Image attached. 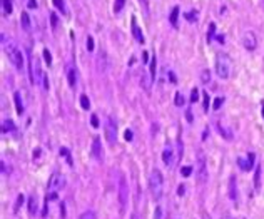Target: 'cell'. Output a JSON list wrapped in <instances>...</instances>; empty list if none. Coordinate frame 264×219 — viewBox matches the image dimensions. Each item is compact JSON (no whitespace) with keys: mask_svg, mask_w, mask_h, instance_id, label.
<instances>
[{"mask_svg":"<svg viewBox=\"0 0 264 219\" xmlns=\"http://www.w3.org/2000/svg\"><path fill=\"white\" fill-rule=\"evenodd\" d=\"M141 85H144V89H146L147 92L151 90V80L147 79V75H146V74H142V75H141Z\"/></svg>","mask_w":264,"mask_h":219,"instance_id":"cell-27","label":"cell"},{"mask_svg":"<svg viewBox=\"0 0 264 219\" xmlns=\"http://www.w3.org/2000/svg\"><path fill=\"white\" fill-rule=\"evenodd\" d=\"M226 219H231V217H226Z\"/></svg>","mask_w":264,"mask_h":219,"instance_id":"cell-56","label":"cell"},{"mask_svg":"<svg viewBox=\"0 0 264 219\" xmlns=\"http://www.w3.org/2000/svg\"><path fill=\"white\" fill-rule=\"evenodd\" d=\"M216 40H217L219 44H224V42H226V40H224V35H217V37H216Z\"/></svg>","mask_w":264,"mask_h":219,"instance_id":"cell-51","label":"cell"},{"mask_svg":"<svg viewBox=\"0 0 264 219\" xmlns=\"http://www.w3.org/2000/svg\"><path fill=\"white\" fill-rule=\"evenodd\" d=\"M262 117H264V104H262Z\"/></svg>","mask_w":264,"mask_h":219,"instance_id":"cell-55","label":"cell"},{"mask_svg":"<svg viewBox=\"0 0 264 219\" xmlns=\"http://www.w3.org/2000/svg\"><path fill=\"white\" fill-rule=\"evenodd\" d=\"M242 45L247 49V50H254L256 47H258V40H256V35L254 32H244V35H242Z\"/></svg>","mask_w":264,"mask_h":219,"instance_id":"cell-9","label":"cell"},{"mask_svg":"<svg viewBox=\"0 0 264 219\" xmlns=\"http://www.w3.org/2000/svg\"><path fill=\"white\" fill-rule=\"evenodd\" d=\"M237 164H239V167H241V169H244V171H249V169L254 166V154L251 152V154L247 156V161H244V159L239 157V159H237Z\"/></svg>","mask_w":264,"mask_h":219,"instance_id":"cell-12","label":"cell"},{"mask_svg":"<svg viewBox=\"0 0 264 219\" xmlns=\"http://www.w3.org/2000/svg\"><path fill=\"white\" fill-rule=\"evenodd\" d=\"M130 219H137V217H135V214H132V216H130Z\"/></svg>","mask_w":264,"mask_h":219,"instance_id":"cell-54","label":"cell"},{"mask_svg":"<svg viewBox=\"0 0 264 219\" xmlns=\"http://www.w3.org/2000/svg\"><path fill=\"white\" fill-rule=\"evenodd\" d=\"M162 184H164V179H162L160 171L154 169L149 176V187H151L152 197H154L155 201H159L160 197H162Z\"/></svg>","mask_w":264,"mask_h":219,"instance_id":"cell-1","label":"cell"},{"mask_svg":"<svg viewBox=\"0 0 264 219\" xmlns=\"http://www.w3.org/2000/svg\"><path fill=\"white\" fill-rule=\"evenodd\" d=\"M132 34H134L135 40H137L139 44H144V42H146V40H144L142 32H141V28H139V25H137V22H135V19H134V17H132Z\"/></svg>","mask_w":264,"mask_h":219,"instance_id":"cell-14","label":"cell"},{"mask_svg":"<svg viewBox=\"0 0 264 219\" xmlns=\"http://www.w3.org/2000/svg\"><path fill=\"white\" fill-rule=\"evenodd\" d=\"M87 49H89V52L94 50V39L92 37H87Z\"/></svg>","mask_w":264,"mask_h":219,"instance_id":"cell-43","label":"cell"},{"mask_svg":"<svg viewBox=\"0 0 264 219\" xmlns=\"http://www.w3.org/2000/svg\"><path fill=\"white\" fill-rule=\"evenodd\" d=\"M229 197L234 204H237V184H236V176L229 177Z\"/></svg>","mask_w":264,"mask_h":219,"instance_id":"cell-10","label":"cell"},{"mask_svg":"<svg viewBox=\"0 0 264 219\" xmlns=\"http://www.w3.org/2000/svg\"><path fill=\"white\" fill-rule=\"evenodd\" d=\"M216 72L217 75L221 77L222 80L229 79V74H231V60L226 54H219L216 59Z\"/></svg>","mask_w":264,"mask_h":219,"instance_id":"cell-3","label":"cell"},{"mask_svg":"<svg viewBox=\"0 0 264 219\" xmlns=\"http://www.w3.org/2000/svg\"><path fill=\"white\" fill-rule=\"evenodd\" d=\"M254 186H256V189H259L261 187V167H256V174H254Z\"/></svg>","mask_w":264,"mask_h":219,"instance_id":"cell-24","label":"cell"},{"mask_svg":"<svg viewBox=\"0 0 264 219\" xmlns=\"http://www.w3.org/2000/svg\"><path fill=\"white\" fill-rule=\"evenodd\" d=\"M53 5H55L57 9H59V10H60L64 15H69V14H67V9H65V3H64V0H53Z\"/></svg>","mask_w":264,"mask_h":219,"instance_id":"cell-25","label":"cell"},{"mask_svg":"<svg viewBox=\"0 0 264 219\" xmlns=\"http://www.w3.org/2000/svg\"><path fill=\"white\" fill-rule=\"evenodd\" d=\"M124 134H126V135H124V137H126V140H132V132H130V131H126Z\"/></svg>","mask_w":264,"mask_h":219,"instance_id":"cell-49","label":"cell"},{"mask_svg":"<svg viewBox=\"0 0 264 219\" xmlns=\"http://www.w3.org/2000/svg\"><path fill=\"white\" fill-rule=\"evenodd\" d=\"M50 25H52L53 30H55L57 25H59V19H57V15H55V14H50Z\"/></svg>","mask_w":264,"mask_h":219,"instance_id":"cell-35","label":"cell"},{"mask_svg":"<svg viewBox=\"0 0 264 219\" xmlns=\"http://www.w3.org/2000/svg\"><path fill=\"white\" fill-rule=\"evenodd\" d=\"M155 65H157V60H155V57H152V60H151V79H155Z\"/></svg>","mask_w":264,"mask_h":219,"instance_id":"cell-32","label":"cell"},{"mask_svg":"<svg viewBox=\"0 0 264 219\" xmlns=\"http://www.w3.org/2000/svg\"><path fill=\"white\" fill-rule=\"evenodd\" d=\"M7 54H9L10 62L15 65V69L22 70L23 69V55H22V52H20L19 49H15V47H9L7 49Z\"/></svg>","mask_w":264,"mask_h":219,"instance_id":"cell-6","label":"cell"},{"mask_svg":"<svg viewBox=\"0 0 264 219\" xmlns=\"http://www.w3.org/2000/svg\"><path fill=\"white\" fill-rule=\"evenodd\" d=\"M197 179L199 182H206L207 181V169H206V157L202 152L197 154Z\"/></svg>","mask_w":264,"mask_h":219,"instance_id":"cell-8","label":"cell"},{"mask_svg":"<svg viewBox=\"0 0 264 219\" xmlns=\"http://www.w3.org/2000/svg\"><path fill=\"white\" fill-rule=\"evenodd\" d=\"M204 112H209V94L204 92Z\"/></svg>","mask_w":264,"mask_h":219,"instance_id":"cell-40","label":"cell"},{"mask_svg":"<svg viewBox=\"0 0 264 219\" xmlns=\"http://www.w3.org/2000/svg\"><path fill=\"white\" fill-rule=\"evenodd\" d=\"M169 79H171L172 84H177V79H176V74L174 72H169Z\"/></svg>","mask_w":264,"mask_h":219,"instance_id":"cell-48","label":"cell"},{"mask_svg":"<svg viewBox=\"0 0 264 219\" xmlns=\"http://www.w3.org/2000/svg\"><path fill=\"white\" fill-rule=\"evenodd\" d=\"M22 202H23V196H22V194H19V196H17V202H15V208H14L15 213L19 211V208H20V204H22Z\"/></svg>","mask_w":264,"mask_h":219,"instance_id":"cell-41","label":"cell"},{"mask_svg":"<svg viewBox=\"0 0 264 219\" xmlns=\"http://www.w3.org/2000/svg\"><path fill=\"white\" fill-rule=\"evenodd\" d=\"M176 105H179V107L184 105V97L181 92H176Z\"/></svg>","mask_w":264,"mask_h":219,"instance_id":"cell-34","label":"cell"},{"mask_svg":"<svg viewBox=\"0 0 264 219\" xmlns=\"http://www.w3.org/2000/svg\"><path fill=\"white\" fill-rule=\"evenodd\" d=\"M67 80H69V85H70V87H75V85H77V72H75V69H74V67L69 69Z\"/></svg>","mask_w":264,"mask_h":219,"instance_id":"cell-16","label":"cell"},{"mask_svg":"<svg viewBox=\"0 0 264 219\" xmlns=\"http://www.w3.org/2000/svg\"><path fill=\"white\" fill-rule=\"evenodd\" d=\"M160 214H162V209H160V208H155V213H154V219H160Z\"/></svg>","mask_w":264,"mask_h":219,"instance_id":"cell-46","label":"cell"},{"mask_svg":"<svg viewBox=\"0 0 264 219\" xmlns=\"http://www.w3.org/2000/svg\"><path fill=\"white\" fill-rule=\"evenodd\" d=\"M90 124H92V127H99V117L96 114H92V117H90Z\"/></svg>","mask_w":264,"mask_h":219,"instance_id":"cell-42","label":"cell"},{"mask_svg":"<svg viewBox=\"0 0 264 219\" xmlns=\"http://www.w3.org/2000/svg\"><path fill=\"white\" fill-rule=\"evenodd\" d=\"M2 5H3V15H10L12 14V3H10V0H2Z\"/></svg>","mask_w":264,"mask_h":219,"instance_id":"cell-26","label":"cell"},{"mask_svg":"<svg viewBox=\"0 0 264 219\" xmlns=\"http://www.w3.org/2000/svg\"><path fill=\"white\" fill-rule=\"evenodd\" d=\"M44 59L49 65L52 64V55H50V52H49V49H44Z\"/></svg>","mask_w":264,"mask_h":219,"instance_id":"cell-38","label":"cell"},{"mask_svg":"<svg viewBox=\"0 0 264 219\" xmlns=\"http://www.w3.org/2000/svg\"><path fill=\"white\" fill-rule=\"evenodd\" d=\"M27 7H28V9H35V7H37V0H28Z\"/></svg>","mask_w":264,"mask_h":219,"instance_id":"cell-45","label":"cell"},{"mask_svg":"<svg viewBox=\"0 0 264 219\" xmlns=\"http://www.w3.org/2000/svg\"><path fill=\"white\" fill-rule=\"evenodd\" d=\"M60 156H64V157H65V161H67V164H69V166H74L72 156H70V152H69V149H67V147H62V149H60Z\"/></svg>","mask_w":264,"mask_h":219,"instance_id":"cell-21","label":"cell"},{"mask_svg":"<svg viewBox=\"0 0 264 219\" xmlns=\"http://www.w3.org/2000/svg\"><path fill=\"white\" fill-rule=\"evenodd\" d=\"M79 219H97V216H96V213H94V211H85V213L80 214Z\"/></svg>","mask_w":264,"mask_h":219,"instance_id":"cell-29","label":"cell"},{"mask_svg":"<svg viewBox=\"0 0 264 219\" xmlns=\"http://www.w3.org/2000/svg\"><path fill=\"white\" fill-rule=\"evenodd\" d=\"M80 105H82V109H85V110H87L89 107H90V101H89L87 96H82V97H80Z\"/></svg>","mask_w":264,"mask_h":219,"instance_id":"cell-31","label":"cell"},{"mask_svg":"<svg viewBox=\"0 0 264 219\" xmlns=\"http://www.w3.org/2000/svg\"><path fill=\"white\" fill-rule=\"evenodd\" d=\"M162 161L167 167H174L176 157H174V152H172V147H167V149L162 152Z\"/></svg>","mask_w":264,"mask_h":219,"instance_id":"cell-11","label":"cell"},{"mask_svg":"<svg viewBox=\"0 0 264 219\" xmlns=\"http://www.w3.org/2000/svg\"><path fill=\"white\" fill-rule=\"evenodd\" d=\"M222 102H224V99H222V97H217L216 99V101H214V105H212V109H221V105H222Z\"/></svg>","mask_w":264,"mask_h":219,"instance_id":"cell-39","label":"cell"},{"mask_svg":"<svg viewBox=\"0 0 264 219\" xmlns=\"http://www.w3.org/2000/svg\"><path fill=\"white\" fill-rule=\"evenodd\" d=\"M20 25H22V28L25 32H28L30 30V17H28V14L27 12H22V15H20Z\"/></svg>","mask_w":264,"mask_h":219,"instance_id":"cell-15","label":"cell"},{"mask_svg":"<svg viewBox=\"0 0 264 219\" xmlns=\"http://www.w3.org/2000/svg\"><path fill=\"white\" fill-rule=\"evenodd\" d=\"M191 172H192V167L191 166H184L182 169H181V174H182L184 177H189V176H191Z\"/></svg>","mask_w":264,"mask_h":219,"instance_id":"cell-36","label":"cell"},{"mask_svg":"<svg viewBox=\"0 0 264 219\" xmlns=\"http://www.w3.org/2000/svg\"><path fill=\"white\" fill-rule=\"evenodd\" d=\"M177 19H179V7H174L171 10V15H169V22L172 27H177Z\"/></svg>","mask_w":264,"mask_h":219,"instance_id":"cell-19","label":"cell"},{"mask_svg":"<svg viewBox=\"0 0 264 219\" xmlns=\"http://www.w3.org/2000/svg\"><path fill=\"white\" fill-rule=\"evenodd\" d=\"M217 129H219L221 135H222L224 139H228V140H231V139H232V134H231V131H228L226 127H222V124H217Z\"/></svg>","mask_w":264,"mask_h":219,"instance_id":"cell-22","label":"cell"},{"mask_svg":"<svg viewBox=\"0 0 264 219\" xmlns=\"http://www.w3.org/2000/svg\"><path fill=\"white\" fill-rule=\"evenodd\" d=\"M28 74H30V82L32 84H42V80H44L42 69H40L39 60H37L32 54H28Z\"/></svg>","mask_w":264,"mask_h":219,"instance_id":"cell-2","label":"cell"},{"mask_svg":"<svg viewBox=\"0 0 264 219\" xmlns=\"http://www.w3.org/2000/svg\"><path fill=\"white\" fill-rule=\"evenodd\" d=\"M184 17L189 20V22H196L197 20V12H187V14H184Z\"/></svg>","mask_w":264,"mask_h":219,"instance_id":"cell-33","label":"cell"},{"mask_svg":"<svg viewBox=\"0 0 264 219\" xmlns=\"http://www.w3.org/2000/svg\"><path fill=\"white\" fill-rule=\"evenodd\" d=\"M129 199V187H127V181L126 177L121 176L119 177V204H121V209L124 211L126 208V202Z\"/></svg>","mask_w":264,"mask_h":219,"instance_id":"cell-5","label":"cell"},{"mask_svg":"<svg viewBox=\"0 0 264 219\" xmlns=\"http://www.w3.org/2000/svg\"><path fill=\"white\" fill-rule=\"evenodd\" d=\"M92 156L97 161L102 159V147H100V139H99V137H96V139H94V142H92Z\"/></svg>","mask_w":264,"mask_h":219,"instance_id":"cell-13","label":"cell"},{"mask_svg":"<svg viewBox=\"0 0 264 219\" xmlns=\"http://www.w3.org/2000/svg\"><path fill=\"white\" fill-rule=\"evenodd\" d=\"M185 117H187V121H189V122H192V121H194V119H192V112H191V109L185 110Z\"/></svg>","mask_w":264,"mask_h":219,"instance_id":"cell-47","label":"cell"},{"mask_svg":"<svg viewBox=\"0 0 264 219\" xmlns=\"http://www.w3.org/2000/svg\"><path fill=\"white\" fill-rule=\"evenodd\" d=\"M15 129H17V127H15V124L10 121V119H5V121H3V126H2V131H3V134H7V132H15Z\"/></svg>","mask_w":264,"mask_h":219,"instance_id":"cell-20","label":"cell"},{"mask_svg":"<svg viewBox=\"0 0 264 219\" xmlns=\"http://www.w3.org/2000/svg\"><path fill=\"white\" fill-rule=\"evenodd\" d=\"M184 187H185V186H179V189H177V194H179V196H182V194L185 192Z\"/></svg>","mask_w":264,"mask_h":219,"instance_id":"cell-50","label":"cell"},{"mask_svg":"<svg viewBox=\"0 0 264 219\" xmlns=\"http://www.w3.org/2000/svg\"><path fill=\"white\" fill-rule=\"evenodd\" d=\"M104 131H105V139L109 144H114L117 139V124H115L114 117H107V121L104 124Z\"/></svg>","mask_w":264,"mask_h":219,"instance_id":"cell-4","label":"cell"},{"mask_svg":"<svg viewBox=\"0 0 264 219\" xmlns=\"http://www.w3.org/2000/svg\"><path fill=\"white\" fill-rule=\"evenodd\" d=\"M201 82L202 84H209L211 82V72H209V69H204L201 72Z\"/></svg>","mask_w":264,"mask_h":219,"instance_id":"cell-23","label":"cell"},{"mask_svg":"<svg viewBox=\"0 0 264 219\" xmlns=\"http://www.w3.org/2000/svg\"><path fill=\"white\" fill-rule=\"evenodd\" d=\"M42 85H44V89L45 90H49V77L44 74V80H42Z\"/></svg>","mask_w":264,"mask_h":219,"instance_id":"cell-44","label":"cell"},{"mask_svg":"<svg viewBox=\"0 0 264 219\" xmlns=\"http://www.w3.org/2000/svg\"><path fill=\"white\" fill-rule=\"evenodd\" d=\"M14 101H15V109H17V114L22 115L23 114V102H22V99H20V94L19 92L14 94Z\"/></svg>","mask_w":264,"mask_h":219,"instance_id":"cell-17","label":"cell"},{"mask_svg":"<svg viewBox=\"0 0 264 219\" xmlns=\"http://www.w3.org/2000/svg\"><path fill=\"white\" fill-rule=\"evenodd\" d=\"M142 60H144V62L149 60V52H142Z\"/></svg>","mask_w":264,"mask_h":219,"instance_id":"cell-52","label":"cell"},{"mask_svg":"<svg viewBox=\"0 0 264 219\" xmlns=\"http://www.w3.org/2000/svg\"><path fill=\"white\" fill-rule=\"evenodd\" d=\"M124 5H126V0H115V3H114V12H115V14H119V12L124 9Z\"/></svg>","mask_w":264,"mask_h":219,"instance_id":"cell-28","label":"cell"},{"mask_svg":"<svg viewBox=\"0 0 264 219\" xmlns=\"http://www.w3.org/2000/svg\"><path fill=\"white\" fill-rule=\"evenodd\" d=\"M60 213H62L60 216H62V217H65V208H64V204L60 206Z\"/></svg>","mask_w":264,"mask_h":219,"instance_id":"cell-53","label":"cell"},{"mask_svg":"<svg viewBox=\"0 0 264 219\" xmlns=\"http://www.w3.org/2000/svg\"><path fill=\"white\" fill-rule=\"evenodd\" d=\"M197 99H199V90H197V87H194L191 92V102L194 104V102H197Z\"/></svg>","mask_w":264,"mask_h":219,"instance_id":"cell-37","label":"cell"},{"mask_svg":"<svg viewBox=\"0 0 264 219\" xmlns=\"http://www.w3.org/2000/svg\"><path fill=\"white\" fill-rule=\"evenodd\" d=\"M65 187V177L59 174V172H55V174H52L50 181H49V191L50 192H57L60 191V189Z\"/></svg>","mask_w":264,"mask_h":219,"instance_id":"cell-7","label":"cell"},{"mask_svg":"<svg viewBox=\"0 0 264 219\" xmlns=\"http://www.w3.org/2000/svg\"><path fill=\"white\" fill-rule=\"evenodd\" d=\"M37 208H39L37 197L35 196H30V197H28V213H30V214H37Z\"/></svg>","mask_w":264,"mask_h":219,"instance_id":"cell-18","label":"cell"},{"mask_svg":"<svg viewBox=\"0 0 264 219\" xmlns=\"http://www.w3.org/2000/svg\"><path fill=\"white\" fill-rule=\"evenodd\" d=\"M214 34H216V24H209V30H207V40L209 42L214 39Z\"/></svg>","mask_w":264,"mask_h":219,"instance_id":"cell-30","label":"cell"}]
</instances>
